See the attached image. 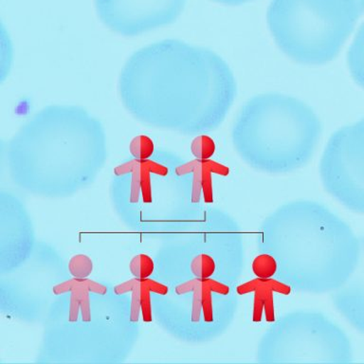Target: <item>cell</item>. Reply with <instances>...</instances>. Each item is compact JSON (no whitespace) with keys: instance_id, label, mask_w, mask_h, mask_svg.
<instances>
[{"instance_id":"cell-1","label":"cell","mask_w":364,"mask_h":364,"mask_svg":"<svg viewBox=\"0 0 364 364\" xmlns=\"http://www.w3.org/2000/svg\"><path fill=\"white\" fill-rule=\"evenodd\" d=\"M119 90L124 107L141 124L196 135L223 122L237 85L230 65L215 51L166 39L127 60Z\"/></svg>"},{"instance_id":"cell-2","label":"cell","mask_w":364,"mask_h":364,"mask_svg":"<svg viewBox=\"0 0 364 364\" xmlns=\"http://www.w3.org/2000/svg\"><path fill=\"white\" fill-rule=\"evenodd\" d=\"M261 252L278 264L276 277L301 292H332L347 280L360 255V237L318 202H287L264 219Z\"/></svg>"},{"instance_id":"cell-3","label":"cell","mask_w":364,"mask_h":364,"mask_svg":"<svg viewBox=\"0 0 364 364\" xmlns=\"http://www.w3.org/2000/svg\"><path fill=\"white\" fill-rule=\"evenodd\" d=\"M321 134L320 119L309 105L286 94L267 92L245 102L232 139L242 161L260 172L277 175L304 166Z\"/></svg>"},{"instance_id":"cell-4","label":"cell","mask_w":364,"mask_h":364,"mask_svg":"<svg viewBox=\"0 0 364 364\" xmlns=\"http://www.w3.org/2000/svg\"><path fill=\"white\" fill-rule=\"evenodd\" d=\"M363 14L360 0H272L267 23L293 61L324 65L337 57Z\"/></svg>"},{"instance_id":"cell-5","label":"cell","mask_w":364,"mask_h":364,"mask_svg":"<svg viewBox=\"0 0 364 364\" xmlns=\"http://www.w3.org/2000/svg\"><path fill=\"white\" fill-rule=\"evenodd\" d=\"M353 348L346 332L321 313H287L267 328L257 350L260 363H349Z\"/></svg>"},{"instance_id":"cell-6","label":"cell","mask_w":364,"mask_h":364,"mask_svg":"<svg viewBox=\"0 0 364 364\" xmlns=\"http://www.w3.org/2000/svg\"><path fill=\"white\" fill-rule=\"evenodd\" d=\"M324 189L347 209L364 213V117L330 136L320 162Z\"/></svg>"},{"instance_id":"cell-7","label":"cell","mask_w":364,"mask_h":364,"mask_svg":"<svg viewBox=\"0 0 364 364\" xmlns=\"http://www.w3.org/2000/svg\"><path fill=\"white\" fill-rule=\"evenodd\" d=\"M99 18L114 33L138 36L175 22L186 0H94Z\"/></svg>"},{"instance_id":"cell-8","label":"cell","mask_w":364,"mask_h":364,"mask_svg":"<svg viewBox=\"0 0 364 364\" xmlns=\"http://www.w3.org/2000/svg\"><path fill=\"white\" fill-rule=\"evenodd\" d=\"M237 286H233L215 278L190 279L176 287L178 295L191 293V323L212 324L216 321L215 297L213 295H230L238 293Z\"/></svg>"},{"instance_id":"cell-9","label":"cell","mask_w":364,"mask_h":364,"mask_svg":"<svg viewBox=\"0 0 364 364\" xmlns=\"http://www.w3.org/2000/svg\"><path fill=\"white\" fill-rule=\"evenodd\" d=\"M331 293L333 304L338 312L364 334V236L360 237V255L354 270Z\"/></svg>"},{"instance_id":"cell-10","label":"cell","mask_w":364,"mask_h":364,"mask_svg":"<svg viewBox=\"0 0 364 364\" xmlns=\"http://www.w3.org/2000/svg\"><path fill=\"white\" fill-rule=\"evenodd\" d=\"M154 173L161 175H169L170 170L167 165L156 161L155 159H133L131 161L118 165L114 169L116 176L130 175V203H144L152 202V176Z\"/></svg>"},{"instance_id":"cell-11","label":"cell","mask_w":364,"mask_h":364,"mask_svg":"<svg viewBox=\"0 0 364 364\" xmlns=\"http://www.w3.org/2000/svg\"><path fill=\"white\" fill-rule=\"evenodd\" d=\"M229 170L223 165L210 159H193L192 161L185 162L176 166V173L178 176H191L192 187H191V201L198 204L201 200L205 203H212L213 195V173L226 176Z\"/></svg>"},{"instance_id":"cell-12","label":"cell","mask_w":364,"mask_h":364,"mask_svg":"<svg viewBox=\"0 0 364 364\" xmlns=\"http://www.w3.org/2000/svg\"><path fill=\"white\" fill-rule=\"evenodd\" d=\"M53 290L56 295L70 292L68 321L71 323L79 321L80 317L82 321H91L90 293L99 295H105L107 293V287L87 278H74L63 282L54 286Z\"/></svg>"},{"instance_id":"cell-13","label":"cell","mask_w":364,"mask_h":364,"mask_svg":"<svg viewBox=\"0 0 364 364\" xmlns=\"http://www.w3.org/2000/svg\"><path fill=\"white\" fill-rule=\"evenodd\" d=\"M169 291L167 286L151 280L149 278H134L114 287L117 295L132 292L130 306V321H139L142 316L144 321H152V307H151V292L165 295Z\"/></svg>"},{"instance_id":"cell-14","label":"cell","mask_w":364,"mask_h":364,"mask_svg":"<svg viewBox=\"0 0 364 364\" xmlns=\"http://www.w3.org/2000/svg\"><path fill=\"white\" fill-rule=\"evenodd\" d=\"M239 295L247 294L250 291H256L255 315H258L255 320H259L261 311L266 313L267 317H269V313L273 310V293L278 292L282 294H289L291 287L284 282L279 279H261L257 278L252 283H247L236 287Z\"/></svg>"},{"instance_id":"cell-15","label":"cell","mask_w":364,"mask_h":364,"mask_svg":"<svg viewBox=\"0 0 364 364\" xmlns=\"http://www.w3.org/2000/svg\"><path fill=\"white\" fill-rule=\"evenodd\" d=\"M346 59L352 78L364 90V22L353 38Z\"/></svg>"},{"instance_id":"cell-16","label":"cell","mask_w":364,"mask_h":364,"mask_svg":"<svg viewBox=\"0 0 364 364\" xmlns=\"http://www.w3.org/2000/svg\"><path fill=\"white\" fill-rule=\"evenodd\" d=\"M219 269L218 261L209 253H198L190 262L191 273L196 278H213Z\"/></svg>"},{"instance_id":"cell-17","label":"cell","mask_w":364,"mask_h":364,"mask_svg":"<svg viewBox=\"0 0 364 364\" xmlns=\"http://www.w3.org/2000/svg\"><path fill=\"white\" fill-rule=\"evenodd\" d=\"M252 269L256 277L261 279L272 278L277 274L278 264L272 255L262 252L256 256L252 262Z\"/></svg>"},{"instance_id":"cell-18","label":"cell","mask_w":364,"mask_h":364,"mask_svg":"<svg viewBox=\"0 0 364 364\" xmlns=\"http://www.w3.org/2000/svg\"><path fill=\"white\" fill-rule=\"evenodd\" d=\"M68 269L74 278H87L92 272L93 262L87 255H74L68 262Z\"/></svg>"},{"instance_id":"cell-19","label":"cell","mask_w":364,"mask_h":364,"mask_svg":"<svg viewBox=\"0 0 364 364\" xmlns=\"http://www.w3.org/2000/svg\"><path fill=\"white\" fill-rule=\"evenodd\" d=\"M131 155L134 159H147L155 153V147L152 139L148 138L147 136H136L132 139L129 146Z\"/></svg>"},{"instance_id":"cell-20","label":"cell","mask_w":364,"mask_h":364,"mask_svg":"<svg viewBox=\"0 0 364 364\" xmlns=\"http://www.w3.org/2000/svg\"><path fill=\"white\" fill-rule=\"evenodd\" d=\"M129 269L136 278H148L152 274L155 264L150 256L138 255L131 260Z\"/></svg>"},{"instance_id":"cell-21","label":"cell","mask_w":364,"mask_h":364,"mask_svg":"<svg viewBox=\"0 0 364 364\" xmlns=\"http://www.w3.org/2000/svg\"><path fill=\"white\" fill-rule=\"evenodd\" d=\"M193 155L198 159H209L215 154V145L208 136L200 135L192 142Z\"/></svg>"},{"instance_id":"cell-22","label":"cell","mask_w":364,"mask_h":364,"mask_svg":"<svg viewBox=\"0 0 364 364\" xmlns=\"http://www.w3.org/2000/svg\"><path fill=\"white\" fill-rule=\"evenodd\" d=\"M212 1L220 3V4L228 6H239L245 4V3L252 1V0H212Z\"/></svg>"},{"instance_id":"cell-23","label":"cell","mask_w":364,"mask_h":364,"mask_svg":"<svg viewBox=\"0 0 364 364\" xmlns=\"http://www.w3.org/2000/svg\"><path fill=\"white\" fill-rule=\"evenodd\" d=\"M360 4H361V7H363V11H364V0H360Z\"/></svg>"}]
</instances>
